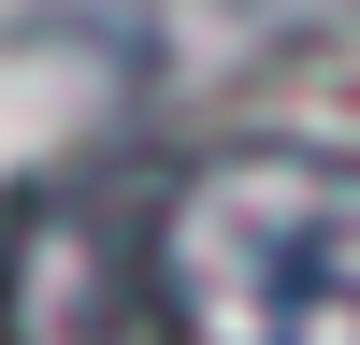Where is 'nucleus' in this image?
Segmentation results:
<instances>
[{"mask_svg":"<svg viewBox=\"0 0 360 345\" xmlns=\"http://www.w3.org/2000/svg\"><path fill=\"white\" fill-rule=\"evenodd\" d=\"M159 331L360 345V144H217L159 216Z\"/></svg>","mask_w":360,"mask_h":345,"instance_id":"nucleus-1","label":"nucleus"},{"mask_svg":"<svg viewBox=\"0 0 360 345\" xmlns=\"http://www.w3.org/2000/svg\"><path fill=\"white\" fill-rule=\"evenodd\" d=\"M159 302V230H101L72 201H15L0 216V345H130Z\"/></svg>","mask_w":360,"mask_h":345,"instance_id":"nucleus-2","label":"nucleus"}]
</instances>
